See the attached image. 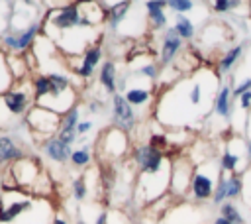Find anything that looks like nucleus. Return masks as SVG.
I'll use <instances>...</instances> for the list:
<instances>
[{"label":"nucleus","instance_id":"423d86ee","mask_svg":"<svg viewBox=\"0 0 251 224\" xmlns=\"http://www.w3.org/2000/svg\"><path fill=\"white\" fill-rule=\"evenodd\" d=\"M4 108L10 112L12 118L24 120L25 114L35 106V96H33V86H31V77L16 83L4 96H0Z\"/></svg>","mask_w":251,"mask_h":224},{"label":"nucleus","instance_id":"c756f323","mask_svg":"<svg viewBox=\"0 0 251 224\" xmlns=\"http://www.w3.org/2000/svg\"><path fill=\"white\" fill-rule=\"evenodd\" d=\"M169 141H171V140H169V136H167V134H153V136L149 138V141H147V143H149L151 147H155V149H159V151H163V153H165V149L169 147Z\"/></svg>","mask_w":251,"mask_h":224},{"label":"nucleus","instance_id":"2f4dec72","mask_svg":"<svg viewBox=\"0 0 251 224\" xmlns=\"http://www.w3.org/2000/svg\"><path fill=\"white\" fill-rule=\"evenodd\" d=\"M247 90H251V77H247V79H243L241 83L233 84V100L239 98L241 94H245Z\"/></svg>","mask_w":251,"mask_h":224},{"label":"nucleus","instance_id":"2eb2a0df","mask_svg":"<svg viewBox=\"0 0 251 224\" xmlns=\"http://www.w3.org/2000/svg\"><path fill=\"white\" fill-rule=\"evenodd\" d=\"M145 14H147V22L153 29L157 31H165L169 28V20H167V0H149L143 4Z\"/></svg>","mask_w":251,"mask_h":224},{"label":"nucleus","instance_id":"dca6fc26","mask_svg":"<svg viewBox=\"0 0 251 224\" xmlns=\"http://www.w3.org/2000/svg\"><path fill=\"white\" fill-rule=\"evenodd\" d=\"M118 67H116V63L112 61V59H106V61H102V65H100V69H98V83H100V86L112 96V94H116L118 92Z\"/></svg>","mask_w":251,"mask_h":224},{"label":"nucleus","instance_id":"ddd939ff","mask_svg":"<svg viewBox=\"0 0 251 224\" xmlns=\"http://www.w3.org/2000/svg\"><path fill=\"white\" fill-rule=\"evenodd\" d=\"M25 155H29L25 151L24 145H20V141L12 136V134H0V167L4 165H14L16 161L24 159Z\"/></svg>","mask_w":251,"mask_h":224},{"label":"nucleus","instance_id":"c9c22d12","mask_svg":"<svg viewBox=\"0 0 251 224\" xmlns=\"http://www.w3.org/2000/svg\"><path fill=\"white\" fill-rule=\"evenodd\" d=\"M243 136L251 140V110L247 114V120H245V126H243Z\"/></svg>","mask_w":251,"mask_h":224},{"label":"nucleus","instance_id":"7c9ffc66","mask_svg":"<svg viewBox=\"0 0 251 224\" xmlns=\"http://www.w3.org/2000/svg\"><path fill=\"white\" fill-rule=\"evenodd\" d=\"M247 206H251V167L243 171V198Z\"/></svg>","mask_w":251,"mask_h":224},{"label":"nucleus","instance_id":"7ed1b4c3","mask_svg":"<svg viewBox=\"0 0 251 224\" xmlns=\"http://www.w3.org/2000/svg\"><path fill=\"white\" fill-rule=\"evenodd\" d=\"M220 177H222V169H220V163L214 157L206 159L202 165H196L192 181H190V191H188L190 200L194 204L212 202V195L218 187Z\"/></svg>","mask_w":251,"mask_h":224},{"label":"nucleus","instance_id":"a878e982","mask_svg":"<svg viewBox=\"0 0 251 224\" xmlns=\"http://www.w3.org/2000/svg\"><path fill=\"white\" fill-rule=\"evenodd\" d=\"M78 122H80V104H75L69 112H65L61 116V128H59V132L61 130H75L76 132Z\"/></svg>","mask_w":251,"mask_h":224},{"label":"nucleus","instance_id":"79ce46f5","mask_svg":"<svg viewBox=\"0 0 251 224\" xmlns=\"http://www.w3.org/2000/svg\"><path fill=\"white\" fill-rule=\"evenodd\" d=\"M2 191H4V179L0 177V195H2Z\"/></svg>","mask_w":251,"mask_h":224},{"label":"nucleus","instance_id":"6e6552de","mask_svg":"<svg viewBox=\"0 0 251 224\" xmlns=\"http://www.w3.org/2000/svg\"><path fill=\"white\" fill-rule=\"evenodd\" d=\"M25 126L29 128L31 136L35 140H47V138H53L59 134V128H61V116L43 108V106H33L27 114H25Z\"/></svg>","mask_w":251,"mask_h":224},{"label":"nucleus","instance_id":"0eeeda50","mask_svg":"<svg viewBox=\"0 0 251 224\" xmlns=\"http://www.w3.org/2000/svg\"><path fill=\"white\" fill-rule=\"evenodd\" d=\"M194 167H196V163L186 153H176L175 157H171V187H169L171 196H175V198L188 196Z\"/></svg>","mask_w":251,"mask_h":224},{"label":"nucleus","instance_id":"f3484780","mask_svg":"<svg viewBox=\"0 0 251 224\" xmlns=\"http://www.w3.org/2000/svg\"><path fill=\"white\" fill-rule=\"evenodd\" d=\"M243 53H245V45H241V43L229 47V49L218 59V65H216V73H218V77H220V79L227 77V73L235 67V63L243 57Z\"/></svg>","mask_w":251,"mask_h":224},{"label":"nucleus","instance_id":"ea45409f","mask_svg":"<svg viewBox=\"0 0 251 224\" xmlns=\"http://www.w3.org/2000/svg\"><path fill=\"white\" fill-rule=\"evenodd\" d=\"M75 224H88V222L82 218V214H76V220H75Z\"/></svg>","mask_w":251,"mask_h":224},{"label":"nucleus","instance_id":"b1692460","mask_svg":"<svg viewBox=\"0 0 251 224\" xmlns=\"http://www.w3.org/2000/svg\"><path fill=\"white\" fill-rule=\"evenodd\" d=\"M31 86H33V96H35V104H37L39 100H43V98L49 94V90H51V81H49L47 75L35 73V75L31 77Z\"/></svg>","mask_w":251,"mask_h":224},{"label":"nucleus","instance_id":"aec40b11","mask_svg":"<svg viewBox=\"0 0 251 224\" xmlns=\"http://www.w3.org/2000/svg\"><path fill=\"white\" fill-rule=\"evenodd\" d=\"M92 159H94V147L90 143H82V145H78V147L73 149L69 163L75 169H84V167H88L92 163Z\"/></svg>","mask_w":251,"mask_h":224},{"label":"nucleus","instance_id":"e433bc0d","mask_svg":"<svg viewBox=\"0 0 251 224\" xmlns=\"http://www.w3.org/2000/svg\"><path fill=\"white\" fill-rule=\"evenodd\" d=\"M94 224H108V210H100L96 220H94Z\"/></svg>","mask_w":251,"mask_h":224},{"label":"nucleus","instance_id":"f8f14e48","mask_svg":"<svg viewBox=\"0 0 251 224\" xmlns=\"http://www.w3.org/2000/svg\"><path fill=\"white\" fill-rule=\"evenodd\" d=\"M182 47H184V41L176 35L175 28L169 26V28L163 31V37H161L159 65H161V67H171V65L176 61V57H178V53L182 51Z\"/></svg>","mask_w":251,"mask_h":224},{"label":"nucleus","instance_id":"9d476101","mask_svg":"<svg viewBox=\"0 0 251 224\" xmlns=\"http://www.w3.org/2000/svg\"><path fill=\"white\" fill-rule=\"evenodd\" d=\"M233 110H235V100H233V81L229 77L227 83H222L216 98H214V104H212V112L214 116L222 118L226 124L231 122L233 118Z\"/></svg>","mask_w":251,"mask_h":224},{"label":"nucleus","instance_id":"58836bf2","mask_svg":"<svg viewBox=\"0 0 251 224\" xmlns=\"http://www.w3.org/2000/svg\"><path fill=\"white\" fill-rule=\"evenodd\" d=\"M212 224H229V222H227V220H226V218H222V216H220V214H218V216H216V218H214V222H212Z\"/></svg>","mask_w":251,"mask_h":224},{"label":"nucleus","instance_id":"bb28decb","mask_svg":"<svg viewBox=\"0 0 251 224\" xmlns=\"http://www.w3.org/2000/svg\"><path fill=\"white\" fill-rule=\"evenodd\" d=\"M241 6H243V2H239V0H214L210 4V10L214 14H231Z\"/></svg>","mask_w":251,"mask_h":224},{"label":"nucleus","instance_id":"4468645a","mask_svg":"<svg viewBox=\"0 0 251 224\" xmlns=\"http://www.w3.org/2000/svg\"><path fill=\"white\" fill-rule=\"evenodd\" d=\"M41 151H43V155H45L51 163L65 165V163H69V159H71L73 147L65 145L57 136H53V138H47V140L41 141Z\"/></svg>","mask_w":251,"mask_h":224},{"label":"nucleus","instance_id":"6ab92c4d","mask_svg":"<svg viewBox=\"0 0 251 224\" xmlns=\"http://www.w3.org/2000/svg\"><path fill=\"white\" fill-rule=\"evenodd\" d=\"M129 12H131V2H127V0H124V2H114L112 10H110V16H108V20H106L108 29H110V31H118L120 26H122V24L126 22V18L129 16Z\"/></svg>","mask_w":251,"mask_h":224},{"label":"nucleus","instance_id":"72a5a7b5","mask_svg":"<svg viewBox=\"0 0 251 224\" xmlns=\"http://www.w3.org/2000/svg\"><path fill=\"white\" fill-rule=\"evenodd\" d=\"M92 128H94V122H92V120H80L78 126H76V136H78V140L84 138V134H88Z\"/></svg>","mask_w":251,"mask_h":224},{"label":"nucleus","instance_id":"1a4fd4ad","mask_svg":"<svg viewBox=\"0 0 251 224\" xmlns=\"http://www.w3.org/2000/svg\"><path fill=\"white\" fill-rule=\"evenodd\" d=\"M110 114H112V126L120 128L122 132L129 134L135 124H137V114L135 108L124 98L122 92L112 94V104H110Z\"/></svg>","mask_w":251,"mask_h":224},{"label":"nucleus","instance_id":"5701e85b","mask_svg":"<svg viewBox=\"0 0 251 224\" xmlns=\"http://www.w3.org/2000/svg\"><path fill=\"white\" fill-rule=\"evenodd\" d=\"M218 210H220V216L226 218L229 224H247V218L241 214V210L233 200H226Z\"/></svg>","mask_w":251,"mask_h":224},{"label":"nucleus","instance_id":"c85d7f7f","mask_svg":"<svg viewBox=\"0 0 251 224\" xmlns=\"http://www.w3.org/2000/svg\"><path fill=\"white\" fill-rule=\"evenodd\" d=\"M167 8L175 14H186L196 8L194 0H167Z\"/></svg>","mask_w":251,"mask_h":224},{"label":"nucleus","instance_id":"9b49d317","mask_svg":"<svg viewBox=\"0 0 251 224\" xmlns=\"http://www.w3.org/2000/svg\"><path fill=\"white\" fill-rule=\"evenodd\" d=\"M102 57H104V47L100 43H92L80 57H78V65L73 67V73L82 79V81H90L96 67L102 63Z\"/></svg>","mask_w":251,"mask_h":224},{"label":"nucleus","instance_id":"20e7f679","mask_svg":"<svg viewBox=\"0 0 251 224\" xmlns=\"http://www.w3.org/2000/svg\"><path fill=\"white\" fill-rule=\"evenodd\" d=\"M82 22V10L78 2H63L55 4V10H45L43 14V31L51 33V29L59 33H69L80 28Z\"/></svg>","mask_w":251,"mask_h":224},{"label":"nucleus","instance_id":"cd10ccee","mask_svg":"<svg viewBox=\"0 0 251 224\" xmlns=\"http://www.w3.org/2000/svg\"><path fill=\"white\" fill-rule=\"evenodd\" d=\"M71 193H73V198L76 202H82L88 196V185H86V177L84 175H80V177L71 181Z\"/></svg>","mask_w":251,"mask_h":224},{"label":"nucleus","instance_id":"4be33fe9","mask_svg":"<svg viewBox=\"0 0 251 224\" xmlns=\"http://www.w3.org/2000/svg\"><path fill=\"white\" fill-rule=\"evenodd\" d=\"M16 84V79L8 65V55L0 49V96H4L12 86Z\"/></svg>","mask_w":251,"mask_h":224},{"label":"nucleus","instance_id":"a211bd4d","mask_svg":"<svg viewBox=\"0 0 251 224\" xmlns=\"http://www.w3.org/2000/svg\"><path fill=\"white\" fill-rule=\"evenodd\" d=\"M124 98L133 106V108H141L145 106L147 102L153 100V90L151 86H137V84H131L126 88V92H122Z\"/></svg>","mask_w":251,"mask_h":224},{"label":"nucleus","instance_id":"412c9836","mask_svg":"<svg viewBox=\"0 0 251 224\" xmlns=\"http://www.w3.org/2000/svg\"><path fill=\"white\" fill-rule=\"evenodd\" d=\"M175 31L176 35L182 39V41H188V39H194L196 35V28H194V22L188 20L184 14H175Z\"/></svg>","mask_w":251,"mask_h":224},{"label":"nucleus","instance_id":"f704fd0d","mask_svg":"<svg viewBox=\"0 0 251 224\" xmlns=\"http://www.w3.org/2000/svg\"><path fill=\"white\" fill-rule=\"evenodd\" d=\"M237 106H239L241 110H251V90H247L245 94H241V96L237 98Z\"/></svg>","mask_w":251,"mask_h":224},{"label":"nucleus","instance_id":"a19ab883","mask_svg":"<svg viewBox=\"0 0 251 224\" xmlns=\"http://www.w3.org/2000/svg\"><path fill=\"white\" fill-rule=\"evenodd\" d=\"M6 208V200H4V196L0 195V214H2V210Z\"/></svg>","mask_w":251,"mask_h":224},{"label":"nucleus","instance_id":"4c0bfd02","mask_svg":"<svg viewBox=\"0 0 251 224\" xmlns=\"http://www.w3.org/2000/svg\"><path fill=\"white\" fill-rule=\"evenodd\" d=\"M51 224H71L63 214H55V218H53V222Z\"/></svg>","mask_w":251,"mask_h":224},{"label":"nucleus","instance_id":"473e14b6","mask_svg":"<svg viewBox=\"0 0 251 224\" xmlns=\"http://www.w3.org/2000/svg\"><path fill=\"white\" fill-rule=\"evenodd\" d=\"M84 110L88 112V114H102L104 110H106V106H104V102H100V100H88L86 104H84Z\"/></svg>","mask_w":251,"mask_h":224},{"label":"nucleus","instance_id":"f257e3e1","mask_svg":"<svg viewBox=\"0 0 251 224\" xmlns=\"http://www.w3.org/2000/svg\"><path fill=\"white\" fill-rule=\"evenodd\" d=\"M47 77L51 81V90L43 100L37 102V106H43V108L63 116L75 104H78V92L75 90L69 75H65V73H49Z\"/></svg>","mask_w":251,"mask_h":224},{"label":"nucleus","instance_id":"393cba45","mask_svg":"<svg viewBox=\"0 0 251 224\" xmlns=\"http://www.w3.org/2000/svg\"><path fill=\"white\" fill-rule=\"evenodd\" d=\"M133 75H135V77H143L145 81L153 83V81H157L159 75H161V65H159L157 61H145Z\"/></svg>","mask_w":251,"mask_h":224},{"label":"nucleus","instance_id":"39448f33","mask_svg":"<svg viewBox=\"0 0 251 224\" xmlns=\"http://www.w3.org/2000/svg\"><path fill=\"white\" fill-rule=\"evenodd\" d=\"M131 140L126 132H122L116 126H110L98 134V140L94 143V153L102 161H116L131 153Z\"/></svg>","mask_w":251,"mask_h":224},{"label":"nucleus","instance_id":"f03ea898","mask_svg":"<svg viewBox=\"0 0 251 224\" xmlns=\"http://www.w3.org/2000/svg\"><path fill=\"white\" fill-rule=\"evenodd\" d=\"M6 173L10 175L12 189H20V191H24V193H27L31 196H33L37 185L49 175L45 171V165L41 163V159L31 155V153L25 155L24 159L16 161L14 165H10L6 169Z\"/></svg>","mask_w":251,"mask_h":224}]
</instances>
